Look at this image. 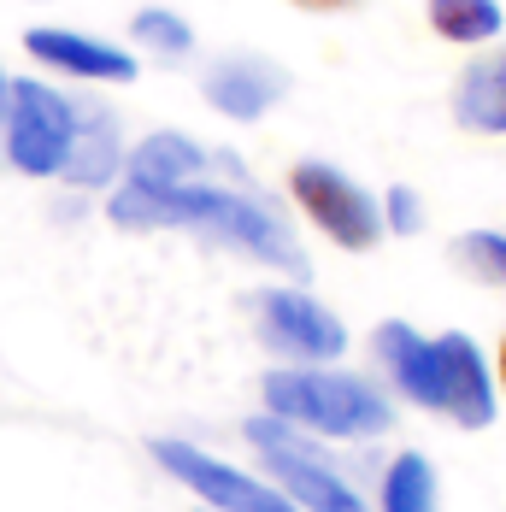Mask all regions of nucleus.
Instances as JSON below:
<instances>
[{
  "instance_id": "1",
  "label": "nucleus",
  "mask_w": 506,
  "mask_h": 512,
  "mask_svg": "<svg viewBox=\"0 0 506 512\" xmlns=\"http://www.w3.org/2000/svg\"><path fill=\"white\" fill-rule=\"evenodd\" d=\"M106 218L118 230H189L212 248H230V254L253 259L289 283L312 277V259H306L295 224L277 212V201L259 189V183H230V177H201V183H183V189H142L130 177L112 183L106 195Z\"/></svg>"
},
{
  "instance_id": "2",
  "label": "nucleus",
  "mask_w": 506,
  "mask_h": 512,
  "mask_svg": "<svg viewBox=\"0 0 506 512\" xmlns=\"http://www.w3.org/2000/svg\"><path fill=\"white\" fill-rule=\"evenodd\" d=\"M371 359L383 371V389L406 401V407L442 412L459 430H489L501 412V389H495V365L465 330H442L424 336L406 318H383L371 330Z\"/></svg>"
},
{
  "instance_id": "3",
  "label": "nucleus",
  "mask_w": 506,
  "mask_h": 512,
  "mask_svg": "<svg viewBox=\"0 0 506 512\" xmlns=\"http://www.w3.org/2000/svg\"><path fill=\"white\" fill-rule=\"evenodd\" d=\"M259 407L283 424H295L318 442H342V448H371L395 430V395L348 365H271L259 377Z\"/></svg>"
},
{
  "instance_id": "4",
  "label": "nucleus",
  "mask_w": 506,
  "mask_h": 512,
  "mask_svg": "<svg viewBox=\"0 0 506 512\" xmlns=\"http://www.w3.org/2000/svg\"><path fill=\"white\" fill-rule=\"evenodd\" d=\"M242 436H248V448L259 454L265 477L301 512H371V495L359 489V477L348 471V460L330 454V442L306 436V430L271 418V412H253L248 424H242Z\"/></svg>"
},
{
  "instance_id": "5",
  "label": "nucleus",
  "mask_w": 506,
  "mask_h": 512,
  "mask_svg": "<svg viewBox=\"0 0 506 512\" xmlns=\"http://www.w3.org/2000/svg\"><path fill=\"white\" fill-rule=\"evenodd\" d=\"M77 142V95L42 77H12L0 112V148L18 177H59Z\"/></svg>"
},
{
  "instance_id": "6",
  "label": "nucleus",
  "mask_w": 506,
  "mask_h": 512,
  "mask_svg": "<svg viewBox=\"0 0 506 512\" xmlns=\"http://www.w3.org/2000/svg\"><path fill=\"white\" fill-rule=\"evenodd\" d=\"M289 201L301 206L306 224H318L324 242H336L342 254H371L389 236L383 230V201L330 159H295L289 165Z\"/></svg>"
},
{
  "instance_id": "7",
  "label": "nucleus",
  "mask_w": 506,
  "mask_h": 512,
  "mask_svg": "<svg viewBox=\"0 0 506 512\" xmlns=\"http://www.w3.org/2000/svg\"><path fill=\"white\" fill-rule=\"evenodd\" d=\"M248 307H253V336L283 365H336L348 354V324L306 283H265V289H253Z\"/></svg>"
},
{
  "instance_id": "8",
  "label": "nucleus",
  "mask_w": 506,
  "mask_h": 512,
  "mask_svg": "<svg viewBox=\"0 0 506 512\" xmlns=\"http://www.w3.org/2000/svg\"><path fill=\"white\" fill-rule=\"evenodd\" d=\"M159 471L165 477H177L189 495H201V507L212 512H301L271 477H253L242 465L218 460V454H206L195 442H183V436H153L148 448Z\"/></svg>"
},
{
  "instance_id": "9",
  "label": "nucleus",
  "mask_w": 506,
  "mask_h": 512,
  "mask_svg": "<svg viewBox=\"0 0 506 512\" xmlns=\"http://www.w3.org/2000/svg\"><path fill=\"white\" fill-rule=\"evenodd\" d=\"M201 95L230 124H259L271 106L289 95V71L259 59V53H224L201 71Z\"/></svg>"
},
{
  "instance_id": "10",
  "label": "nucleus",
  "mask_w": 506,
  "mask_h": 512,
  "mask_svg": "<svg viewBox=\"0 0 506 512\" xmlns=\"http://www.w3.org/2000/svg\"><path fill=\"white\" fill-rule=\"evenodd\" d=\"M24 53L36 65H48L71 83H136V53L101 42V36H83V30H65V24H36L24 30Z\"/></svg>"
},
{
  "instance_id": "11",
  "label": "nucleus",
  "mask_w": 506,
  "mask_h": 512,
  "mask_svg": "<svg viewBox=\"0 0 506 512\" xmlns=\"http://www.w3.org/2000/svg\"><path fill=\"white\" fill-rule=\"evenodd\" d=\"M124 130H118V112L101 101H77V142L65 159V183L71 189H112L124 177Z\"/></svg>"
},
{
  "instance_id": "12",
  "label": "nucleus",
  "mask_w": 506,
  "mask_h": 512,
  "mask_svg": "<svg viewBox=\"0 0 506 512\" xmlns=\"http://www.w3.org/2000/svg\"><path fill=\"white\" fill-rule=\"evenodd\" d=\"M212 148L183 136V130H148L130 154H124V177L142 183V189H183V183H201L212 177Z\"/></svg>"
},
{
  "instance_id": "13",
  "label": "nucleus",
  "mask_w": 506,
  "mask_h": 512,
  "mask_svg": "<svg viewBox=\"0 0 506 512\" xmlns=\"http://www.w3.org/2000/svg\"><path fill=\"white\" fill-rule=\"evenodd\" d=\"M454 124L471 136H506V48H483L454 77Z\"/></svg>"
},
{
  "instance_id": "14",
  "label": "nucleus",
  "mask_w": 506,
  "mask_h": 512,
  "mask_svg": "<svg viewBox=\"0 0 506 512\" xmlns=\"http://www.w3.org/2000/svg\"><path fill=\"white\" fill-rule=\"evenodd\" d=\"M371 512H442V477L418 448H406L377 477V507Z\"/></svg>"
},
{
  "instance_id": "15",
  "label": "nucleus",
  "mask_w": 506,
  "mask_h": 512,
  "mask_svg": "<svg viewBox=\"0 0 506 512\" xmlns=\"http://www.w3.org/2000/svg\"><path fill=\"white\" fill-rule=\"evenodd\" d=\"M430 30L454 48H495V36L506 30L501 0H424Z\"/></svg>"
},
{
  "instance_id": "16",
  "label": "nucleus",
  "mask_w": 506,
  "mask_h": 512,
  "mask_svg": "<svg viewBox=\"0 0 506 512\" xmlns=\"http://www.w3.org/2000/svg\"><path fill=\"white\" fill-rule=\"evenodd\" d=\"M130 36H136V48L142 53L165 59V65H177V59L195 53V30H189V18L171 12V6H142V12L130 18Z\"/></svg>"
},
{
  "instance_id": "17",
  "label": "nucleus",
  "mask_w": 506,
  "mask_h": 512,
  "mask_svg": "<svg viewBox=\"0 0 506 512\" xmlns=\"http://www.w3.org/2000/svg\"><path fill=\"white\" fill-rule=\"evenodd\" d=\"M448 254H454V265L465 277L506 289V230H465V236H454Z\"/></svg>"
},
{
  "instance_id": "18",
  "label": "nucleus",
  "mask_w": 506,
  "mask_h": 512,
  "mask_svg": "<svg viewBox=\"0 0 506 512\" xmlns=\"http://www.w3.org/2000/svg\"><path fill=\"white\" fill-rule=\"evenodd\" d=\"M377 201H383V230H389V236H418V230H424V201H418V189L395 183V189L377 195Z\"/></svg>"
},
{
  "instance_id": "19",
  "label": "nucleus",
  "mask_w": 506,
  "mask_h": 512,
  "mask_svg": "<svg viewBox=\"0 0 506 512\" xmlns=\"http://www.w3.org/2000/svg\"><path fill=\"white\" fill-rule=\"evenodd\" d=\"M306 12H342V6H359V0H295Z\"/></svg>"
},
{
  "instance_id": "20",
  "label": "nucleus",
  "mask_w": 506,
  "mask_h": 512,
  "mask_svg": "<svg viewBox=\"0 0 506 512\" xmlns=\"http://www.w3.org/2000/svg\"><path fill=\"white\" fill-rule=\"evenodd\" d=\"M495 389L506 395V336H501V354H495Z\"/></svg>"
},
{
  "instance_id": "21",
  "label": "nucleus",
  "mask_w": 506,
  "mask_h": 512,
  "mask_svg": "<svg viewBox=\"0 0 506 512\" xmlns=\"http://www.w3.org/2000/svg\"><path fill=\"white\" fill-rule=\"evenodd\" d=\"M6 89H12V77H6V71H0V112H6Z\"/></svg>"
},
{
  "instance_id": "22",
  "label": "nucleus",
  "mask_w": 506,
  "mask_h": 512,
  "mask_svg": "<svg viewBox=\"0 0 506 512\" xmlns=\"http://www.w3.org/2000/svg\"><path fill=\"white\" fill-rule=\"evenodd\" d=\"M201 512H212V507H201Z\"/></svg>"
}]
</instances>
